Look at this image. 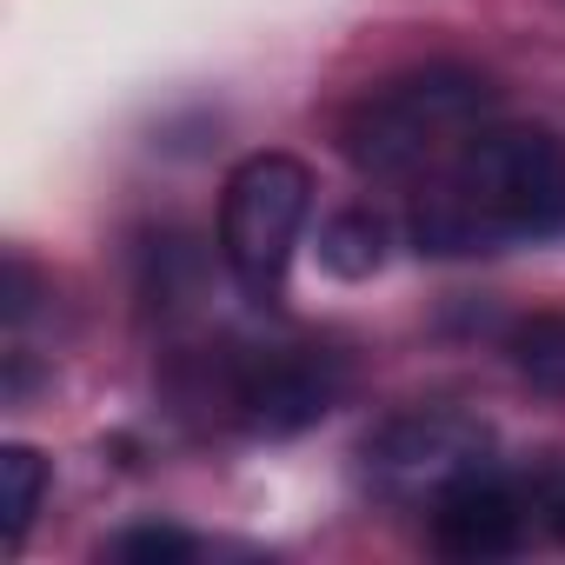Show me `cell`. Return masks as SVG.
Here are the masks:
<instances>
[{"mask_svg": "<svg viewBox=\"0 0 565 565\" xmlns=\"http://www.w3.org/2000/svg\"><path fill=\"white\" fill-rule=\"evenodd\" d=\"M313 213V173L294 153H246L220 193V259L253 300L287 287L300 226Z\"/></svg>", "mask_w": 565, "mask_h": 565, "instance_id": "3", "label": "cell"}, {"mask_svg": "<svg viewBox=\"0 0 565 565\" xmlns=\"http://www.w3.org/2000/svg\"><path fill=\"white\" fill-rule=\"evenodd\" d=\"M426 519H433V545L446 558H505L525 539V499L492 466L472 472L466 486H452L446 499H433Z\"/></svg>", "mask_w": 565, "mask_h": 565, "instance_id": "6", "label": "cell"}, {"mask_svg": "<svg viewBox=\"0 0 565 565\" xmlns=\"http://www.w3.org/2000/svg\"><path fill=\"white\" fill-rule=\"evenodd\" d=\"M512 366L519 380H532L539 393L565 399V313H539L512 333Z\"/></svg>", "mask_w": 565, "mask_h": 565, "instance_id": "8", "label": "cell"}, {"mask_svg": "<svg viewBox=\"0 0 565 565\" xmlns=\"http://www.w3.org/2000/svg\"><path fill=\"white\" fill-rule=\"evenodd\" d=\"M107 558H120V565H180V558H193V539L180 525H134L107 545Z\"/></svg>", "mask_w": 565, "mask_h": 565, "instance_id": "10", "label": "cell"}, {"mask_svg": "<svg viewBox=\"0 0 565 565\" xmlns=\"http://www.w3.org/2000/svg\"><path fill=\"white\" fill-rule=\"evenodd\" d=\"M492 466V426L472 413H399L360 446V472L386 505H433Z\"/></svg>", "mask_w": 565, "mask_h": 565, "instance_id": "4", "label": "cell"}, {"mask_svg": "<svg viewBox=\"0 0 565 565\" xmlns=\"http://www.w3.org/2000/svg\"><path fill=\"white\" fill-rule=\"evenodd\" d=\"M340 393H347V366L320 347H273L220 366V406L259 439L320 426L340 406Z\"/></svg>", "mask_w": 565, "mask_h": 565, "instance_id": "5", "label": "cell"}, {"mask_svg": "<svg viewBox=\"0 0 565 565\" xmlns=\"http://www.w3.org/2000/svg\"><path fill=\"white\" fill-rule=\"evenodd\" d=\"M492 81L472 67H419L386 87H373L347 120H340V153L373 173V180H406V173H439L459 160L486 127H492Z\"/></svg>", "mask_w": 565, "mask_h": 565, "instance_id": "2", "label": "cell"}, {"mask_svg": "<svg viewBox=\"0 0 565 565\" xmlns=\"http://www.w3.org/2000/svg\"><path fill=\"white\" fill-rule=\"evenodd\" d=\"M0 505H8V545L28 539L34 512H41V492H47V459L34 446H0Z\"/></svg>", "mask_w": 565, "mask_h": 565, "instance_id": "9", "label": "cell"}, {"mask_svg": "<svg viewBox=\"0 0 565 565\" xmlns=\"http://www.w3.org/2000/svg\"><path fill=\"white\" fill-rule=\"evenodd\" d=\"M386 253H393V226L373 206H340L320 226V266L333 279H373L386 266Z\"/></svg>", "mask_w": 565, "mask_h": 565, "instance_id": "7", "label": "cell"}, {"mask_svg": "<svg viewBox=\"0 0 565 565\" xmlns=\"http://www.w3.org/2000/svg\"><path fill=\"white\" fill-rule=\"evenodd\" d=\"M545 525H552V539L565 545V479H558V486L545 492Z\"/></svg>", "mask_w": 565, "mask_h": 565, "instance_id": "11", "label": "cell"}, {"mask_svg": "<svg viewBox=\"0 0 565 565\" xmlns=\"http://www.w3.org/2000/svg\"><path fill=\"white\" fill-rule=\"evenodd\" d=\"M565 233V140L545 127H486L413 200V246L433 259L499 253Z\"/></svg>", "mask_w": 565, "mask_h": 565, "instance_id": "1", "label": "cell"}]
</instances>
